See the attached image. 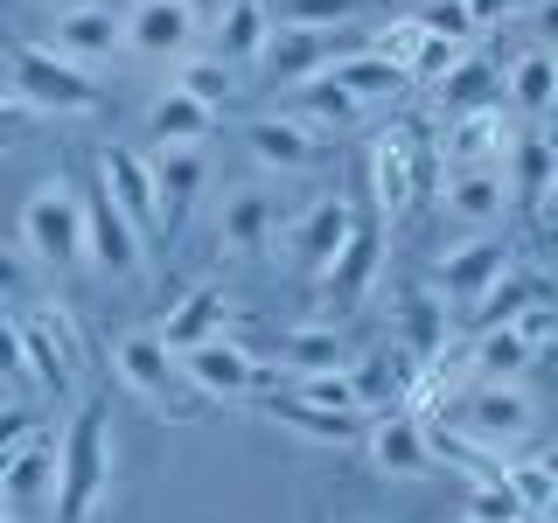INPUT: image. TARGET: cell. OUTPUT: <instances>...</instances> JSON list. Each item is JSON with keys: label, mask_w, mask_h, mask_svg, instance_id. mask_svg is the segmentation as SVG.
Wrapping results in <instances>:
<instances>
[{"label": "cell", "mask_w": 558, "mask_h": 523, "mask_svg": "<svg viewBox=\"0 0 558 523\" xmlns=\"http://www.w3.org/2000/svg\"><path fill=\"white\" fill-rule=\"evenodd\" d=\"M203 174H209V168H203V147H154V182H161L168 223L203 196Z\"/></svg>", "instance_id": "cell-25"}, {"label": "cell", "mask_w": 558, "mask_h": 523, "mask_svg": "<svg viewBox=\"0 0 558 523\" xmlns=\"http://www.w3.org/2000/svg\"><path fill=\"white\" fill-rule=\"evenodd\" d=\"M57 523H92V510L112 488V412L105 398H84L57 447Z\"/></svg>", "instance_id": "cell-1"}, {"label": "cell", "mask_w": 558, "mask_h": 523, "mask_svg": "<svg viewBox=\"0 0 558 523\" xmlns=\"http://www.w3.org/2000/svg\"><path fill=\"white\" fill-rule=\"evenodd\" d=\"M279 363H293L301 377L349 370V342L336 336V328H287V336H279Z\"/></svg>", "instance_id": "cell-26"}, {"label": "cell", "mask_w": 558, "mask_h": 523, "mask_svg": "<svg viewBox=\"0 0 558 523\" xmlns=\"http://www.w3.org/2000/svg\"><path fill=\"white\" fill-rule=\"evenodd\" d=\"M523 523H537V516H523Z\"/></svg>", "instance_id": "cell-47"}, {"label": "cell", "mask_w": 558, "mask_h": 523, "mask_svg": "<svg viewBox=\"0 0 558 523\" xmlns=\"http://www.w3.org/2000/svg\"><path fill=\"white\" fill-rule=\"evenodd\" d=\"M244 147L272 174H314L322 168V133H314L307 119H252V126H244Z\"/></svg>", "instance_id": "cell-13"}, {"label": "cell", "mask_w": 558, "mask_h": 523, "mask_svg": "<svg viewBox=\"0 0 558 523\" xmlns=\"http://www.w3.org/2000/svg\"><path fill=\"white\" fill-rule=\"evenodd\" d=\"M272 223H279V209H272L266 188H238V196L223 203V217H217V244L231 258H252V252L272 244Z\"/></svg>", "instance_id": "cell-22"}, {"label": "cell", "mask_w": 558, "mask_h": 523, "mask_svg": "<svg viewBox=\"0 0 558 523\" xmlns=\"http://www.w3.org/2000/svg\"><path fill=\"white\" fill-rule=\"evenodd\" d=\"M293 398L314 412H336V418H356L363 412V384L356 370H322V377H293Z\"/></svg>", "instance_id": "cell-28"}, {"label": "cell", "mask_w": 558, "mask_h": 523, "mask_svg": "<svg viewBox=\"0 0 558 523\" xmlns=\"http://www.w3.org/2000/svg\"><path fill=\"white\" fill-rule=\"evenodd\" d=\"M174 84H182V92H196L203 105H223V98H231V63H223V57H189Z\"/></svg>", "instance_id": "cell-35"}, {"label": "cell", "mask_w": 558, "mask_h": 523, "mask_svg": "<svg viewBox=\"0 0 558 523\" xmlns=\"http://www.w3.org/2000/svg\"><path fill=\"white\" fill-rule=\"evenodd\" d=\"M22 252L35 258V266H84L92 258V209H84V196L63 182V174H49V182L28 188L22 203Z\"/></svg>", "instance_id": "cell-2"}, {"label": "cell", "mask_w": 558, "mask_h": 523, "mask_svg": "<svg viewBox=\"0 0 558 523\" xmlns=\"http://www.w3.org/2000/svg\"><path fill=\"white\" fill-rule=\"evenodd\" d=\"M98 182L112 188V203L126 209L140 231L168 223V209H161V182H154V161H147V154H133V147H105V154H98Z\"/></svg>", "instance_id": "cell-12"}, {"label": "cell", "mask_w": 558, "mask_h": 523, "mask_svg": "<svg viewBox=\"0 0 558 523\" xmlns=\"http://www.w3.org/2000/svg\"><path fill=\"white\" fill-rule=\"evenodd\" d=\"M537 363V342L523 336V328H482V342H475V370L482 384H523V370Z\"/></svg>", "instance_id": "cell-23"}, {"label": "cell", "mask_w": 558, "mask_h": 523, "mask_svg": "<svg viewBox=\"0 0 558 523\" xmlns=\"http://www.w3.org/2000/svg\"><path fill=\"white\" fill-rule=\"evenodd\" d=\"M531 307H537V301H531V279H502V287L475 307V328H510V321H523Z\"/></svg>", "instance_id": "cell-34"}, {"label": "cell", "mask_w": 558, "mask_h": 523, "mask_svg": "<svg viewBox=\"0 0 558 523\" xmlns=\"http://www.w3.org/2000/svg\"><path fill=\"white\" fill-rule=\"evenodd\" d=\"M371 461H377V475L384 482H418V475H433V440H426V426H418L412 412H384L371 433Z\"/></svg>", "instance_id": "cell-14"}, {"label": "cell", "mask_w": 558, "mask_h": 523, "mask_svg": "<svg viewBox=\"0 0 558 523\" xmlns=\"http://www.w3.org/2000/svg\"><path fill=\"white\" fill-rule=\"evenodd\" d=\"M209 126H217V105H203L196 92H182V84H168V92L147 105L154 147H203Z\"/></svg>", "instance_id": "cell-20"}, {"label": "cell", "mask_w": 558, "mask_h": 523, "mask_svg": "<svg viewBox=\"0 0 558 523\" xmlns=\"http://www.w3.org/2000/svg\"><path fill=\"white\" fill-rule=\"evenodd\" d=\"M266 412L279 418V426H293V433H307V440H356V418H336V412H314V405H301L293 391H272L266 398Z\"/></svg>", "instance_id": "cell-29"}, {"label": "cell", "mask_w": 558, "mask_h": 523, "mask_svg": "<svg viewBox=\"0 0 558 523\" xmlns=\"http://www.w3.org/2000/svg\"><path fill=\"white\" fill-rule=\"evenodd\" d=\"M328 77H336V84H342V92L356 98V105H371V98H391L398 84H405V70H398L391 57H377V49H371V57H336V70H328Z\"/></svg>", "instance_id": "cell-27"}, {"label": "cell", "mask_w": 558, "mask_h": 523, "mask_svg": "<svg viewBox=\"0 0 558 523\" xmlns=\"http://www.w3.org/2000/svg\"><path fill=\"white\" fill-rule=\"evenodd\" d=\"M510 279V244H496V238H475V244H461V252H447L440 258V287H447V301L453 307H468L475 314L488 293Z\"/></svg>", "instance_id": "cell-11"}, {"label": "cell", "mask_w": 558, "mask_h": 523, "mask_svg": "<svg viewBox=\"0 0 558 523\" xmlns=\"http://www.w3.org/2000/svg\"><path fill=\"white\" fill-rule=\"evenodd\" d=\"M0 377H8V384H35L28 336H22V321H8V314H0Z\"/></svg>", "instance_id": "cell-37"}, {"label": "cell", "mask_w": 558, "mask_h": 523, "mask_svg": "<svg viewBox=\"0 0 558 523\" xmlns=\"http://www.w3.org/2000/svg\"><path fill=\"white\" fill-rule=\"evenodd\" d=\"M28 440H35V412L28 405H0V467H8Z\"/></svg>", "instance_id": "cell-40"}, {"label": "cell", "mask_w": 558, "mask_h": 523, "mask_svg": "<svg viewBox=\"0 0 558 523\" xmlns=\"http://www.w3.org/2000/svg\"><path fill=\"white\" fill-rule=\"evenodd\" d=\"M461 523H475V516H461Z\"/></svg>", "instance_id": "cell-46"}, {"label": "cell", "mask_w": 558, "mask_h": 523, "mask_svg": "<svg viewBox=\"0 0 558 523\" xmlns=\"http://www.w3.org/2000/svg\"><path fill=\"white\" fill-rule=\"evenodd\" d=\"M502 92H510V105L523 119H545L558 105V57L551 49H531V57L510 63V77H502Z\"/></svg>", "instance_id": "cell-24"}, {"label": "cell", "mask_w": 558, "mask_h": 523, "mask_svg": "<svg viewBox=\"0 0 558 523\" xmlns=\"http://www.w3.org/2000/svg\"><path fill=\"white\" fill-rule=\"evenodd\" d=\"M551 209H558V182H551Z\"/></svg>", "instance_id": "cell-45"}, {"label": "cell", "mask_w": 558, "mask_h": 523, "mask_svg": "<svg viewBox=\"0 0 558 523\" xmlns=\"http://www.w3.org/2000/svg\"><path fill=\"white\" fill-rule=\"evenodd\" d=\"M371 0H279V22H293V28H322L328 35V22H349V14H363Z\"/></svg>", "instance_id": "cell-33"}, {"label": "cell", "mask_w": 558, "mask_h": 523, "mask_svg": "<svg viewBox=\"0 0 558 523\" xmlns=\"http://www.w3.org/2000/svg\"><path fill=\"white\" fill-rule=\"evenodd\" d=\"M266 70H272V84H314V77H328L336 70V42H328L322 28H293V22H279L272 28V42H266Z\"/></svg>", "instance_id": "cell-17"}, {"label": "cell", "mask_w": 558, "mask_h": 523, "mask_svg": "<svg viewBox=\"0 0 558 523\" xmlns=\"http://www.w3.org/2000/svg\"><path fill=\"white\" fill-rule=\"evenodd\" d=\"M84 209H92V266H105L112 279H140V272H147V244H140V223L112 203V188L98 182L92 196H84Z\"/></svg>", "instance_id": "cell-10"}, {"label": "cell", "mask_w": 558, "mask_h": 523, "mask_svg": "<svg viewBox=\"0 0 558 523\" xmlns=\"http://www.w3.org/2000/svg\"><path fill=\"white\" fill-rule=\"evenodd\" d=\"M349 238H356V217H349V203L342 196H322L307 209L301 223L287 231V244H293V258L301 266H314V279H328V266L349 252Z\"/></svg>", "instance_id": "cell-15"}, {"label": "cell", "mask_w": 558, "mask_h": 523, "mask_svg": "<svg viewBox=\"0 0 558 523\" xmlns=\"http://www.w3.org/2000/svg\"><path fill=\"white\" fill-rule=\"evenodd\" d=\"M28 287H35V258L22 244H0V301H28Z\"/></svg>", "instance_id": "cell-39"}, {"label": "cell", "mask_w": 558, "mask_h": 523, "mask_svg": "<svg viewBox=\"0 0 558 523\" xmlns=\"http://www.w3.org/2000/svg\"><path fill=\"white\" fill-rule=\"evenodd\" d=\"M196 28H203V14L189 0H133L126 8V49L133 57H154V63H168V57L189 63Z\"/></svg>", "instance_id": "cell-6"}, {"label": "cell", "mask_w": 558, "mask_h": 523, "mask_svg": "<svg viewBox=\"0 0 558 523\" xmlns=\"http://www.w3.org/2000/svg\"><path fill=\"white\" fill-rule=\"evenodd\" d=\"M440 203H447V217L488 231V223H502V209H510V168H447Z\"/></svg>", "instance_id": "cell-16"}, {"label": "cell", "mask_w": 558, "mask_h": 523, "mask_svg": "<svg viewBox=\"0 0 558 523\" xmlns=\"http://www.w3.org/2000/svg\"><path fill=\"white\" fill-rule=\"evenodd\" d=\"M14 98L28 112H57V119H84L105 105L98 77L84 63H70L57 42H14Z\"/></svg>", "instance_id": "cell-3"}, {"label": "cell", "mask_w": 558, "mask_h": 523, "mask_svg": "<svg viewBox=\"0 0 558 523\" xmlns=\"http://www.w3.org/2000/svg\"><path fill=\"white\" fill-rule=\"evenodd\" d=\"M531 22H537V35L551 42V57H558V0H537V8H531Z\"/></svg>", "instance_id": "cell-41"}, {"label": "cell", "mask_w": 558, "mask_h": 523, "mask_svg": "<svg viewBox=\"0 0 558 523\" xmlns=\"http://www.w3.org/2000/svg\"><path fill=\"white\" fill-rule=\"evenodd\" d=\"M22 112H28L22 98H8V92H0V126H14V119H22Z\"/></svg>", "instance_id": "cell-42"}, {"label": "cell", "mask_w": 558, "mask_h": 523, "mask_svg": "<svg viewBox=\"0 0 558 523\" xmlns=\"http://www.w3.org/2000/svg\"><path fill=\"white\" fill-rule=\"evenodd\" d=\"M182 377H189V391H196V398H252L258 391V356L244 342L217 336V342L182 349Z\"/></svg>", "instance_id": "cell-8"}, {"label": "cell", "mask_w": 558, "mask_h": 523, "mask_svg": "<svg viewBox=\"0 0 558 523\" xmlns=\"http://www.w3.org/2000/svg\"><path fill=\"white\" fill-rule=\"evenodd\" d=\"M418 28L440 35V42H461V35L475 28V8H468V0H433V8H418Z\"/></svg>", "instance_id": "cell-36"}, {"label": "cell", "mask_w": 558, "mask_h": 523, "mask_svg": "<svg viewBox=\"0 0 558 523\" xmlns=\"http://www.w3.org/2000/svg\"><path fill=\"white\" fill-rule=\"evenodd\" d=\"M14 516H22V510H14V502H8V488H0V523H14Z\"/></svg>", "instance_id": "cell-43"}, {"label": "cell", "mask_w": 558, "mask_h": 523, "mask_svg": "<svg viewBox=\"0 0 558 523\" xmlns=\"http://www.w3.org/2000/svg\"><path fill=\"white\" fill-rule=\"evenodd\" d=\"M189 8H196V14H209V0H189Z\"/></svg>", "instance_id": "cell-44"}, {"label": "cell", "mask_w": 558, "mask_h": 523, "mask_svg": "<svg viewBox=\"0 0 558 523\" xmlns=\"http://www.w3.org/2000/svg\"><path fill=\"white\" fill-rule=\"evenodd\" d=\"M223 321H231V293L217 287V279H203V287H189L182 301L168 307V321H161V342L182 356V349H196V342H217L223 336Z\"/></svg>", "instance_id": "cell-18"}, {"label": "cell", "mask_w": 558, "mask_h": 523, "mask_svg": "<svg viewBox=\"0 0 558 523\" xmlns=\"http://www.w3.org/2000/svg\"><path fill=\"white\" fill-rule=\"evenodd\" d=\"M57 447H43V440H28L22 453H14V461L8 467H0V488H8V502H14V510H49V516H57Z\"/></svg>", "instance_id": "cell-21"}, {"label": "cell", "mask_w": 558, "mask_h": 523, "mask_svg": "<svg viewBox=\"0 0 558 523\" xmlns=\"http://www.w3.org/2000/svg\"><path fill=\"white\" fill-rule=\"evenodd\" d=\"M49 42L63 49L70 63H105L126 49V14L112 8V0H57V35Z\"/></svg>", "instance_id": "cell-5"}, {"label": "cell", "mask_w": 558, "mask_h": 523, "mask_svg": "<svg viewBox=\"0 0 558 523\" xmlns=\"http://www.w3.org/2000/svg\"><path fill=\"white\" fill-rule=\"evenodd\" d=\"M531 426H537V412H531V391H523V384H482V391L461 405V433H468V440H482L488 453L523 447V440H531Z\"/></svg>", "instance_id": "cell-7"}, {"label": "cell", "mask_w": 558, "mask_h": 523, "mask_svg": "<svg viewBox=\"0 0 558 523\" xmlns=\"http://www.w3.org/2000/svg\"><path fill=\"white\" fill-rule=\"evenodd\" d=\"M371 272H377V231H363L356 223V238H349V252L328 266L322 287L336 293V301H363V287H371Z\"/></svg>", "instance_id": "cell-30"}, {"label": "cell", "mask_w": 558, "mask_h": 523, "mask_svg": "<svg viewBox=\"0 0 558 523\" xmlns=\"http://www.w3.org/2000/svg\"><path fill=\"white\" fill-rule=\"evenodd\" d=\"M272 8L266 0H223V14H217V57L231 63V70H252V63H266V42H272Z\"/></svg>", "instance_id": "cell-19"}, {"label": "cell", "mask_w": 558, "mask_h": 523, "mask_svg": "<svg viewBox=\"0 0 558 523\" xmlns=\"http://www.w3.org/2000/svg\"><path fill=\"white\" fill-rule=\"evenodd\" d=\"M112 370H119V384L140 398V405H161L168 418H196V398L182 391V356L161 342V328H140V336H126L112 349Z\"/></svg>", "instance_id": "cell-4"}, {"label": "cell", "mask_w": 558, "mask_h": 523, "mask_svg": "<svg viewBox=\"0 0 558 523\" xmlns=\"http://www.w3.org/2000/svg\"><path fill=\"white\" fill-rule=\"evenodd\" d=\"M502 92V84H496V70H488V63H475V57H468L461 70H453V84H447V112H488V98H496Z\"/></svg>", "instance_id": "cell-32"}, {"label": "cell", "mask_w": 558, "mask_h": 523, "mask_svg": "<svg viewBox=\"0 0 558 523\" xmlns=\"http://www.w3.org/2000/svg\"><path fill=\"white\" fill-rule=\"evenodd\" d=\"M371 174H377V203L398 217V209L412 203V161H405V139H377V154H371Z\"/></svg>", "instance_id": "cell-31"}, {"label": "cell", "mask_w": 558, "mask_h": 523, "mask_svg": "<svg viewBox=\"0 0 558 523\" xmlns=\"http://www.w3.org/2000/svg\"><path fill=\"white\" fill-rule=\"evenodd\" d=\"M22 336H28V356H35V384H43V391H70L77 370H84V349H77L70 314L63 307H28Z\"/></svg>", "instance_id": "cell-9"}, {"label": "cell", "mask_w": 558, "mask_h": 523, "mask_svg": "<svg viewBox=\"0 0 558 523\" xmlns=\"http://www.w3.org/2000/svg\"><path fill=\"white\" fill-rule=\"evenodd\" d=\"M301 105H307L314 119H356V112H363V105L349 98L336 77H314V84H301Z\"/></svg>", "instance_id": "cell-38"}]
</instances>
